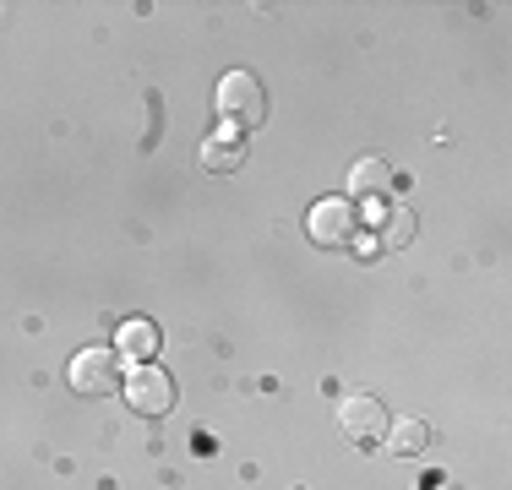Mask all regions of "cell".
Masks as SVG:
<instances>
[{
  "mask_svg": "<svg viewBox=\"0 0 512 490\" xmlns=\"http://www.w3.org/2000/svg\"><path fill=\"white\" fill-rule=\"evenodd\" d=\"M382 436H387V452H398V458H420V452L431 447V425L414 420V414L409 420H393Z\"/></svg>",
  "mask_w": 512,
  "mask_h": 490,
  "instance_id": "cell-10",
  "label": "cell"
},
{
  "mask_svg": "<svg viewBox=\"0 0 512 490\" xmlns=\"http://www.w3.org/2000/svg\"><path fill=\"white\" fill-rule=\"evenodd\" d=\"M409 240H414V213L404 202L382 207V218H376V245H382V251H404Z\"/></svg>",
  "mask_w": 512,
  "mask_h": 490,
  "instance_id": "cell-9",
  "label": "cell"
},
{
  "mask_svg": "<svg viewBox=\"0 0 512 490\" xmlns=\"http://www.w3.org/2000/svg\"><path fill=\"white\" fill-rule=\"evenodd\" d=\"M387 186H393V164H387V158H360V164L349 169V202H355V196L382 202Z\"/></svg>",
  "mask_w": 512,
  "mask_h": 490,
  "instance_id": "cell-7",
  "label": "cell"
},
{
  "mask_svg": "<svg viewBox=\"0 0 512 490\" xmlns=\"http://www.w3.org/2000/svg\"><path fill=\"white\" fill-rule=\"evenodd\" d=\"M240 164H246V137L229 131V126H218L213 137L202 142V169L207 175H235Z\"/></svg>",
  "mask_w": 512,
  "mask_h": 490,
  "instance_id": "cell-6",
  "label": "cell"
},
{
  "mask_svg": "<svg viewBox=\"0 0 512 490\" xmlns=\"http://www.w3.org/2000/svg\"><path fill=\"white\" fill-rule=\"evenodd\" d=\"M218 120H224L229 131H251L267 120V93L262 82L251 77V71H229V77H218Z\"/></svg>",
  "mask_w": 512,
  "mask_h": 490,
  "instance_id": "cell-1",
  "label": "cell"
},
{
  "mask_svg": "<svg viewBox=\"0 0 512 490\" xmlns=\"http://www.w3.org/2000/svg\"><path fill=\"white\" fill-rule=\"evenodd\" d=\"M71 387L88 392V398H109V392L126 387V376H120V354L115 349H82L77 360H71Z\"/></svg>",
  "mask_w": 512,
  "mask_h": 490,
  "instance_id": "cell-3",
  "label": "cell"
},
{
  "mask_svg": "<svg viewBox=\"0 0 512 490\" xmlns=\"http://www.w3.org/2000/svg\"><path fill=\"white\" fill-rule=\"evenodd\" d=\"M338 425H344L349 441L371 447V441H382V431H387V409L371 398V392H355V398L338 403Z\"/></svg>",
  "mask_w": 512,
  "mask_h": 490,
  "instance_id": "cell-5",
  "label": "cell"
},
{
  "mask_svg": "<svg viewBox=\"0 0 512 490\" xmlns=\"http://www.w3.org/2000/svg\"><path fill=\"white\" fill-rule=\"evenodd\" d=\"M126 403L137 414H169L175 409V382H169L164 371H158V365H137V371L126 376Z\"/></svg>",
  "mask_w": 512,
  "mask_h": 490,
  "instance_id": "cell-4",
  "label": "cell"
},
{
  "mask_svg": "<svg viewBox=\"0 0 512 490\" xmlns=\"http://www.w3.org/2000/svg\"><path fill=\"white\" fill-rule=\"evenodd\" d=\"M306 229H311L316 245H327V251H349V245L360 240V207L349 202V196H322V202L311 207Z\"/></svg>",
  "mask_w": 512,
  "mask_h": 490,
  "instance_id": "cell-2",
  "label": "cell"
},
{
  "mask_svg": "<svg viewBox=\"0 0 512 490\" xmlns=\"http://www.w3.org/2000/svg\"><path fill=\"white\" fill-rule=\"evenodd\" d=\"M115 354H126V360H142V365H148L153 354H158V327L148 322V316H131V322H120Z\"/></svg>",
  "mask_w": 512,
  "mask_h": 490,
  "instance_id": "cell-8",
  "label": "cell"
}]
</instances>
